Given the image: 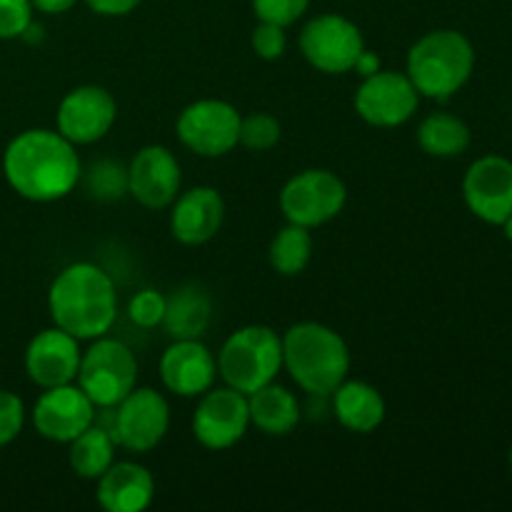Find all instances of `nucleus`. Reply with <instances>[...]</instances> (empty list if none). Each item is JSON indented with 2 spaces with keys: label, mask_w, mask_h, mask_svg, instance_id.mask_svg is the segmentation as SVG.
I'll list each match as a JSON object with an SVG mask.
<instances>
[{
  "label": "nucleus",
  "mask_w": 512,
  "mask_h": 512,
  "mask_svg": "<svg viewBox=\"0 0 512 512\" xmlns=\"http://www.w3.org/2000/svg\"><path fill=\"white\" fill-rule=\"evenodd\" d=\"M3 173L20 198L53 203L73 193L83 175V165L75 145L58 130L30 128L8 143Z\"/></svg>",
  "instance_id": "obj_1"
},
{
  "label": "nucleus",
  "mask_w": 512,
  "mask_h": 512,
  "mask_svg": "<svg viewBox=\"0 0 512 512\" xmlns=\"http://www.w3.org/2000/svg\"><path fill=\"white\" fill-rule=\"evenodd\" d=\"M48 310L53 323L73 338H103L118 318L115 283L93 263L68 265L50 285Z\"/></svg>",
  "instance_id": "obj_2"
},
{
  "label": "nucleus",
  "mask_w": 512,
  "mask_h": 512,
  "mask_svg": "<svg viewBox=\"0 0 512 512\" xmlns=\"http://www.w3.org/2000/svg\"><path fill=\"white\" fill-rule=\"evenodd\" d=\"M283 368L300 390L313 398H330L348 378L350 348L338 330L305 320L283 335Z\"/></svg>",
  "instance_id": "obj_3"
},
{
  "label": "nucleus",
  "mask_w": 512,
  "mask_h": 512,
  "mask_svg": "<svg viewBox=\"0 0 512 512\" xmlns=\"http://www.w3.org/2000/svg\"><path fill=\"white\" fill-rule=\"evenodd\" d=\"M475 70V48L460 30H430L408 50L405 75L430 100H448L468 85Z\"/></svg>",
  "instance_id": "obj_4"
},
{
  "label": "nucleus",
  "mask_w": 512,
  "mask_h": 512,
  "mask_svg": "<svg viewBox=\"0 0 512 512\" xmlns=\"http://www.w3.org/2000/svg\"><path fill=\"white\" fill-rule=\"evenodd\" d=\"M215 363L225 385L250 395L278 378L283 368V338L268 325H245L225 340Z\"/></svg>",
  "instance_id": "obj_5"
},
{
  "label": "nucleus",
  "mask_w": 512,
  "mask_h": 512,
  "mask_svg": "<svg viewBox=\"0 0 512 512\" xmlns=\"http://www.w3.org/2000/svg\"><path fill=\"white\" fill-rule=\"evenodd\" d=\"M75 383L93 400L95 408L110 410L138 383V360L128 345L103 335L80 355Z\"/></svg>",
  "instance_id": "obj_6"
},
{
  "label": "nucleus",
  "mask_w": 512,
  "mask_h": 512,
  "mask_svg": "<svg viewBox=\"0 0 512 512\" xmlns=\"http://www.w3.org/2000/svg\"><path fill=\"white\" fill-rule=\"evenodd\" d=\"M345 203H348V188L333 170L325 168L303 170L280 190V210L285 220L310 230L338 218Z\"/></svg>",
  "instance_id": "obj_7"
},
{
  "label": "nucleus",
  "mask_w": 512,
  "mask_h": 512,
  "mask_svg": "<svg viewBox=\"0 0 512 512\" xmlns=\"http://www.w3.org/2000/svg\"><path fill=\"white\" fill-rule=\"evenodd\" d=\"M365 38L358 25L338 13L315 15L300 30V53L315 70L328 75H343L355 70L363 55Z\"/></svg>",
  "instance_id": "obj_8"
},
{
  "label": "nucleus",
  "mask_w": 512,
  "mask_h": 512,
  "mask_svg": "<svg viewBox=\"0 0 512 512\" xmlns=\"http://www.w3.org/2000/svg\"><path fill=\"white\" fill-rule=\"evenodd\" d=\"M240 118L243 115L228 100L203 98L180 110L175 133L200 158H223L238 145Z\"/></svg>",
  "instance_id": "obj_9"
},
{
  "label": "nucleus",
  "mask_w": 512,
  "mask_h": 512,
  "mask_svg": "<svg viewBox=\"0 0 512 512\" xmlns=\"http://www.w3.org/2000/svg\"><path fill=\"white\" fill-rule=\"evenodd\" d=\"M110 418V435L130 453H148L158 448L170 428V405L153 388H133L120 400Z\"/></svg>",
  "instance_id": "obj_10"
},
{
  "label": "nucleus",
  "mask_w": 512,
  "mask_h": 512,
  "mask_svg": "<svg viewBox=\"0 0 512 512\" xmlns=\"http://www.w3.org/2000/svg\"><path fill=\"white\" fill-rule=\"evenodd\" d=\"M420 103L413 80L398 70H375L355 90V113L373 128H398L408 123Z\"/></svg>",
  "instance_id": "obj_11"
},
{
  "label": "nucleus",
  "mask_w": 512,
  "mask_h": 512,
  "mask_svg": "<svg viewBox=\"0 0 512 512\" xmlns=\"http://www.w3.org/2000/svg\"><path fill=\"white\" fill-rule=\"evenodd\" d=\"M250 428L248 395L230 388H210L200 395L193 415V435L203 448L228 450L245 438Z\"/></svg>",
  "instance_id": "obj_12"
},
{
  "label": "nucleus",
  "mask_w": 512,
  "mask_h": 512,
  "mask_svg": "<svg viewBox=\"0 0 512 512\" xmlns=\"http://www.w3.org/2000/svg\"><path fill=\"white\" fill-rule=\"evenodd\" d=\"M118 118V103L103 85H78L60 100L55 125L73 145H90L103 140Z\"/></svg>",
  "instance_id": "obj_13"
},
{
  "label": "nucleus",
  "mask_w": 512,
  "mask_h": 512,
  "mask_svg": "<svg viewBox=\"0 0 512 512\" xmlns=\"http://www.w3.org/2000/svg\"><path fill=\"white\" fill-rule=\"evenodd\" d=\"M463 198L470 213L488 225H503L512 213V160L483 155L463 178Z\"/></svg>",
  "instance_id": "obj_14"
},
{
  "label": "nucleus",
  "mask_w": 512,
  "mask_h": 512,
  "mask_svg": "<svg viewBox=\"0 0 512 512\" xmlns=\"http://www.w3.org/2000/svg\"><path fill=\"white\" fill-rule=\"evenodd\" d=\"M95 423V405L80 390L78 383L45 388L35 400L33 425L40 438L50 443H65L78 438Z\"/></svg>",
  "instance_id": "obj_15"
},
{
  "label": "nucleus",
  "mask_w": 512,
  "mask_h": 512,
  "mask_svg": "<svg viewBox=\"0 0 512 512\" xmlns=\"http://www.w3.org/2000/svg\"><path fill=\"white\" fill-rule=\"evenodd\" d=\"M180 163L165 145H145L128 165V195L143 208L163 210L180 193Z\"/></svg>",
  "instance_id": "obj_16"
},
{
  "label": "nucleus",
  "mask_w": 512,
  "mask_h": 512,
  "mask_svg": "<svg viewBox=\"0 0 512 512\" xmlns=\"http://www.w3.org/2000/svg\"><path fill=\"white\" fill-rule=\"evenodd\" d=\"M80 355H83L80 340L53 325L40 330L25 348V373L43 390L75 383Z\"/></svg>",
  "instance_id": "obj_17"
},
{
  "label": "nucleus",
  "mask_w": 512,
  "mask_h": 512,
  "mask_svg": "<svg viewBox=\"0 0 512 512\" xmlns=\"http://www.w3.org/2000/svg\"><path fill=\"white\" fill-rule=\"evenodd\" d=\"M218 378V363L200 338L173 340L160 358V380L178 398H200Z\"/></svg>",
  "instance_id": "obj_18"
},
{
  "label": "nucleus",
  "mask_w": 512,
  "mask_h": 512,
  "mask_svg": "<svg viewBox=\"0 0 512 512\" xmlns=\"http://www.w3.org/2000/svg\"><path fill=\"white\" fill-rule=\"evenodd\" d=\"M225 218V200L210 185L178 193L170 213V233L183 245H203L218 235Z\"/></svg>",
  "instance_id": "obj_19"
},
{
  "label": "nucleus",
  "mask_w": 512,
  "mask_h": 512,
  "mask_svg": "<svg viewBox=\"0 0 512 512\" xmlns=\"http://www.w3.org/2000/svg\"><path fill=\"white\" fill-rule=\"evenodd\" d=\"M155 480L145 465L133 460H115L98 478L95 498L108 512H143L153 503Z\"/></svg>",
  "instance_id": "obj_20"
},
{
  "label": "nucleus",
  "mask_w": 512,
  "mask_h": 512,
  "mask_svg": "<svg viewBox=\"0 0 512 512\" xmlns=\"http://www.w3.org/2000/svg\"><path fill=\"white\" fill-rule=\"evenodd\" d=\"M333 413L338 423L345 430L358 435L375 433L383 425L385 413V398L375 385L365 383V380H348L345 378L338 388L333 390Z\"/></svg>",
  "instance_id": "obj_21"
},
{
  "label": "nucleus",
  "mask_w": 512,
  "mask_h": 512,
  "mask_svg": "<svg viewBox=\"0 0 512 512\" xmlns=\"http://www.w3.org/2000/svg\"><path fill=\"white\" fill-rule=\"evenodd\" d=\"M213 320V300L210 293L198 283L180 285L173 290L170 298H165V318L163 328L173 340L203 338Z\"/></svg>",
  "instance_id": "obj_22"
},
{
  "label": "nucleus",
  "mask_w": 512,
  "mask_h": 512,
  "mask_svg": "<svg viewBox=\"0 0 512 512\" xmlns=\"http://www.w3.org/2000/svg\"><path fill=\"white\" fill-rule=\"evenodd\" d=\"M248 413L250 425L270 438H283L300 423L298 398L283 385H275V380L248 395Z\"/></svg>",
  "instance_id": "obj_23"
},
{
  "label": "nucleus",
  "mask_w": 512,
  "mask_h": 512,
  "mask_svg": "<svg viewBox=\"0 0 512 512\" xmlns=\"http://www.w3.org/2000/svg\"><path fill=\"white\" fill-rule=\"evenodd\" d=\"M473 143L470 125L455 113L435 110L418 125V145L430 158H458Z\"/></svg>",
  "instance_id": "obj_24"
},
{
  "label": "nucleus",
  "mask_w": 512,
  "mask_h": 512,
  "mask_svg": "<svg viewBox=\"0 0 512 512\" xmlns=\"http://www.w3.org/2000/svg\"><path fill=\"white\" fill-rule=\"evenodd\" d=\"M115 448L113 435L93 423L68 443V463L78 478L98 480L115 463Z\"/></svg>",
  "instance_id": "obj_25"
},
{
  "label": "nucleus",
  "mask_w": 512,
  "mask_h": 512,
  "mask_svg": "<svg viewBox=\"0 0 512 512\" xmlns=\"http://www.w3.org/2000/svg\"><path fill=\"white\" fill-rule=\"evenodd\" d=\"M310 258H313V235H310V228L288 223L270 240L268 260L275 273L285 275V278L303 273L310 265Z\"/></svg>",
  "instance_id": "obj_26"
},
{
  "label": "nucleus",
  "mask_w": 512,
  "mask_h": 512,
  "mask_svg": "<svg viewBox=\"0 0 512 512\" xmlns=\"http://www.w3.org/2000/svg\"><path fill=\"white\" fill-rule=\"evenodd\" d=\"M80 180L88 193L98 200H120L128 193V168L115 160H98L83 170Z\"/></svg>",
  "instance_id": "obj_27"
},
{
  "label": "nucleus",
  "mask_w": 512,
  "mask_h": 512,
  "mask_svg": "<svg viewBox=\"0 0 512 512\" xmlns=\"http://www.w3.org/2000/svg\"><path fill=\"white\" fill-rule=\"evenodd\" d=\"M280 143V123L270 113H250L240 118V138L238 145L265 153Z\"/></svg>",
  "instance_id": "obj_28"
},
{
  "label": "nucleus",
  "mask_w": 512,
  "mask_h": 512,
  "mask_svg": "<svg viewBox=\"0 0 512 512\" xmlns=\"http://www.w3.org/2000/svg\"><path fill=\"white\" fill-rule=\"evenodd\" d=\"M128 315L138 328H155L165 318V295L153 288L140 290L130 298Z\"/></svg>",
  "instance_id": "obj_29"
},
{
  "label": "nucleus",
  "mask_w": 512,
  "mask_h": 512,
  "mask_svg": "<svg viewBox=\"0 0 512 512\" xmlns=\"http://www.w3.org/2000/svg\"><path fill=\"white\" fill-rule=\"evenodd\" d=\"M310 8V0H253L255 18L263 23H275L280 28H288L295 20L305 15Z\"/></svg>",
  "instance_id": "obj_30"
},
{
  "label": "nucleus",
  "mask_w": 512,
  "mask_h": 512,
  "mask_svg": "<svg viewBox=\"0 0 512 512\" xmlns=\"http://www.w3.org/2000/svg\"><path fill=\"white\" fill-rule=\"evenodd\" d=\"M30 23H33L30 0H0V40L23 38Z\"/></svg>",
  "instance_id": "obj_31"
},
{
  "label": "nucleus",
  "mask_w": 512,
  "mask_h": 512,
  "mask_svg": "<svg viewBox=\"0 0 512 512\" xmlns=\"http://www.w3.org/2000/svg\"><path fill=\"white\" fill-rule=\"evenodd\" d=\"M250 45H253L258 58L280 60L285 55V48H288V35H285V28H280V25L260 20L258 28L250 35Z\"/></svg>",
  "instance_id": "obj_32"
},
{
  "label": "nucleus",
  "mask_w": 512,
  "mask_h": 512,
  "mask_svg": "<svg viewBox=\"0 0 512 512\" xmlns=\"http://www.w3.org/2000/svg\"><path fill=\"white\" fill-rule=\"evenodd\" d=\"M25 423L23 400L10 390H0V448L13 443Z\"/></svg>",
  "instance_id": "obj_33"
},
{
  "label": "nucleus",
  "mask_w": 512,
  "mask_h": 512,
  "mask_svg": "<svg viewBox=\"0 0 512 512\" xmlns=\"http://www.w3.org/2000/svg\"><path fill=\"white\" fill-rule=\"evenodd\" d=\"M143 0H85L93 13L98 15H108V18H118V15H128L133 13Z\"/></svg>",
  "instance_id": "obj_34"
},
{
  "label": "nucleus",
  "mask_w": 512,
  "mask_h": 512,
  "mask_svg": "<svg viewBox=\"0 0 512 512\" xmlns=\"http://www.w3.org/2000/svg\"><path fill=\"white\" fill-rule=\"evenodd\" d=\"M30 3H33V10H40V13L60 15L73 8L78 0H30Z\"/></svg>",
  "instance_id": "obj_35"
},
{
  "label": "nucleus",
  "mask_w": 512,
  "mask_h": 512,
  "mask_svg": "<svg viewBox=\"0 0 512 512\" xmlns=\"http://www.w3.org/2000/svg\"><path fill=\"white\" fill-rule=\"evenodd\" d=\"M355 70H358V73L363 75V78H365V75L375 73V70H380L378 55L370 53V50H363V55H360L358 63H355Z\"/></svg>",
  "instance_id": "obj_36"
},
{
  "label": "nucleus",
  "mask_w": 512,
  "mask_h": 512,
  "mask_svg": "<svg viewBox=\"0 0 512 512\" xmlns=\"http://www.w3.org/2000/svg\"><path fill=\"white\" fill-rule=\"evenodd\" d=\"M503 233H505V238H508L512 243V213L508 215V220L503 223Z\"/></svg>",
  "instance_id": "obj_37"
},
{
  "label": "nucleus",
  "mask_w": 512,
  "mask_h": 512,
  "mask_svg": "<svg viewBox=\"0 0 512 512\" xmlns=\"http://www.w3.org/2000/svg\"><path fill=\"white\" fill-rule=\"evenodd\" d=\"M510 470H512V450H510Z\"/></svg>",
  "instance_id": "obj_38"
}]
</instances>
